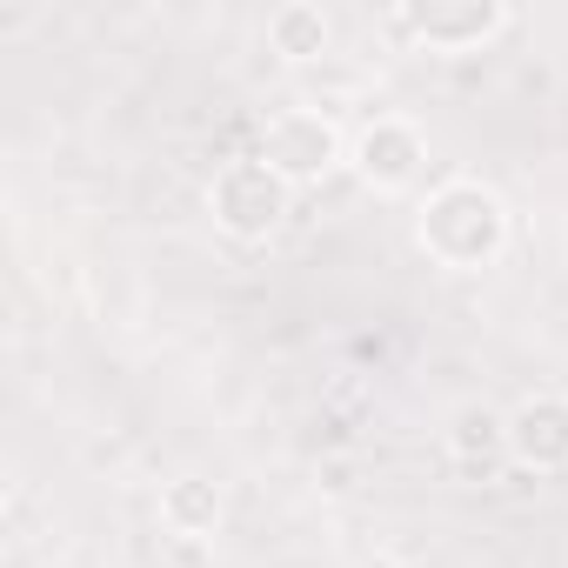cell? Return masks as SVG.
Instances as JSON below:
<instances>
[{
  "mask_svg": "<svg viewBox=\"0 0 568 568\" xmlns=\"http://www.w3.org/2000/svg\"><path fill=\"white\" fill-rule=\"evenodd\" d=\"M267 34H274V48H281V54H295V61H308V54H322V48H328V21H322L315 8H281Z\"/></svg>",
  "mask_w": 568,
  "mask_h": 568,
  "instance_id": "cell-3",
  "label": "cell"
},
{
  "mask_svg": "<svg viewBox=\"0 0 568 568\" xmlns=\"http://www.w3.org/2000/svg\"><path fill=\"white\" fill-rule=\"evenodd\" d=\"M328 161H335V134L315 114H281L267 128V168L274 174H315Z\"/></svg>",
  "mask_w": 568,
  "mask_h": 568,
  "instance_id": "cell-1",
  "label": "cell"
},
{
  "mask_svg": "<svg viewBox=\"0 0 568 568\" xmlns=\"http://www.w3.org/2000/svg\"><path fill=\"white\" fill-rule=\"evenodd\" d=\"M415 161H422V141H415L402 121H382V128L362 141V174L382 181V187H402V181L415 174Z\"/></svg>",
  "mask_w": 568,
  "mask_h": 568,
  "instance_id": "cell-2",
  "label": "cell"
}]
</instances>
